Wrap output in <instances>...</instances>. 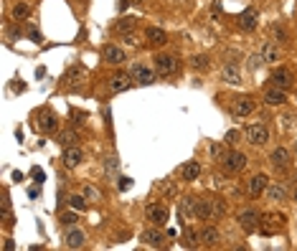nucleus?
<instances>
[{
  "label": "nucleus",
  "instance_id": "f257e3e1",
  "mask_svg": "<svg viewBox=\"0 0 297 251\" xmlns=\"http://www.w3.org/2000/svg\"><path fill=\"white\" fill-rule=\"evenodd\" d=\"M284 223H287V218L282 213H264L259 218V231H262V236H277V233H282Z\"/></svg>",
  "mask_w": 297,
  "mask_h": 251
},
{
  "label": "nucleus",
  "instance_id": "f03ea898",
  "mask_svg": "<svg viewBox=\"0 0 297 251\" xmlns=\"http://www.w3.org/2000/svg\"><path fill=\"white\" fill-rule=\"evenodd\" d=\"M130 76L137 81V84H142V87H150L155 79H158V71H153L150 66H147V64H132L130 66Z\"/></svg>",
  "mask_w": 297,
  "mask_h": 251
},
{
  "label": "nucleus",
  "instance_id": "7ed1b4c3",
  "mask_svg": "<svg viewBox=\"0 0 297 251\" xmlns=\"http://www.w3.org/2000/svg\"><path fill=\"white\" fill-rule=\"evenodd\" d=\"M178 66H181V61H178V56H173V54H158V56H155V71H158L160 76H173V74L178 71Z\"/></svg>",
  "mask_w": 297,
  "mask_h": 251
},
{
  "label": "nucleus",
  "instance_id": "20e7f679",
  "mask_svg": "<svg viewBox=\"0 0 297 251\" xmlns=\"http://www.w3.org/2000/svg\"><path fill=\"white\" fill-rule=\"evenodd\" d=\"M246 142L254 147H264L269 142V127L267 124H251L246 127Z\"/></svg>",
  "mask_w": 297,
  "mask_h": 251
},
{
  "label": "nucleus",
  "instance_id": "39448f33",
  "mask_svg": "<svg viewBox=\"0 0 297 251\" xmlns=\"http://www.w3.org/2000/svg\"><path fill=\"white\" fill-rule=\"evenodd\" d=\"M145 218L150 221L153 226H165L168 223V208L163 203H150L145 208Z\"/></svg>",
  "mask_w": 297,
  "mask_h": 251
},
{
  "label": "nucleus",
  "instance_id": "423d86ee",
  "mask_svg": "<svg viewBox=\"0 0 297 251\" xmlns=\"http://www.w3.org/2000/svg\"><path fill=\"white\" fill-rule=\"evenodd\" d=\"M231 117L234 119H244V117H249L251 112H254V99H249V97H236L234 102H231Z\"/></svg>",
  "mask_w": 297,
  "mask_h": 251
},
{
  "label": "nucleus",
  "instance_id": "0eeeda50",
  "mask_svg": "<svg viewBox=\"0 0 297 251\" xmlns=\"http://www.w3.org/2000/svg\"><path fill=\"white\" fill-rule=\"evenodd\" d=\"M239 226H241L246 233L259 231V213H257L254 208H241V211H239Z\"/></svg>",
  "mask_w": 297,
  "mask_h": 251
},
{
  "label": "nucleus",
  "instance_id": "6e6552de",
  "mask_svg": "<svg viewBox=\"0 0 297 251\" xmlns=\"http://www.w3.org/2000/svg\"><path fill=\"white\" fill-rule=\"evenodd\" d=\"M36 127H38L41 132H56L59 119H56V114H54L51 109H41V112L36 114Z\"/></svg>",
  "mask_w": 297,
  "mask_h": 251
},
{
  "label": "nucleus",
  "instance_id": "1a4fd4ad",
  "mask_svg": "<svg viewBox=\"0 0 297 251\" xmlns=\"http://www.w3.org/2000/svg\"><path fill=\"white\" fill-rule=\"evenodd\" d=\"M269 162L277 168V170H289L292 165V152L287 147H274L272 155H269Z\"/></svg>",
  "mask_w": 297,
  "mask_h": 251
},
{
  "label": "nucleus",
  "instance_id": "9d476101",
  "mask_svg": "<svg viewBox=\"0 0 297 251\" xmlns=\"http://www.w3.org/2000/svg\"><path fill=\"white\" fill-rule=\"evenodd\" d=\"M140 241L147 243V246H153V248H160V246H165V233L160 228H145L140 233Z\"/></svg>",
  "mask_w": 297,
  "mask_h": 251
},
{
  "label": "nucleus",
  "instance_id": "9b49d317",
  "mask_svg": "<svg viewBox=\"0 0 297 251\" xmlns=\"http://www.w3.org/2000/svg\"><path fill=\"white\" fill-rule=\"evenodd\" d=\"M224 168H226L229 173H241V170L246 168V155H244V152L231 150V152L224 157Z\"/></svg>",
  "mask_w": 297,
  "mask_h": 251
},
{
  "label": "nucleus",
  "instance_id": "f8f14e48",
  "mask_svg": "<svg viewBox=\"0 0 297 251\" xmlns=\"http://www.w3.org/2000/svg\"><path fill=\"white\" fill-rule=\"evenodd\" d=\"M132 76L130 74H124V71H117V74H112L109 76V89L114 92V94H119V92H127L130 87H132Z\"/></svg>",
  "mask_w": 297,
  "mask_h": 251
},
{
  "label": "nucleus",
  "instance_id": "ddd939ff",
  "mask_svg": "<svg viewBox=\"0 0 297 251\" xmlns=\"http://www.w3.org/2000/svg\"><path fill=\"white\" fill-rule=\"evenodd\" d=\"M61 160H64V165H66L69 170H74V168H79V165L84 162V152H81L76 145H71V147H64Z\"/></svg>",
  "mask_w": 297,
  "mask_h": 251
},
{
  "label": "nucleus",
  "instance_id": "4468645a",
  "mask_svg": "<svg viewBox=\"0 0 297 251\" xmlns=\"http://www.w3.org/2000/svg\"><path fill=\"white\" fill-rule=\"evenodd\" d=\"M193 216L201 218V221H211V218H214V200H208V198H196V203H193Z\"/></svg>",
  "mask_w": 297,
  "mask_h": 251
},
{
  "label": "nucleus",
  "instance_id": "2eb2a0df",
  "mask_svg": "<svg viewBox=\"0 0 297 251\" xmlns=\"http://www.w3.org/2000/svg\"><path fill=\"white\" fill-rule=\"evenodd\" d=\"M292 84H294V79H292V71H289V69H274V71H272V87L287 92Z\"/></svg>",
  "mask_w": 297,
  "mask_h": 251
},
{
  "label": "nucleus",
  "instance_id": "dca6fc26",
  "mask_svg": "<svg viewBox=\"0 0 297 251\" xmlns=\"http://www.w3.org/2000/svg\"><path fill=\"white\" fill-rule=\"evenodd\" d=\"M198 238H201V243H203L206 248H214V246L221 241V233H219L216 226H203V228L198 231Z\"/></svg>",
  "mask_w": 297,
  "mask_h": 251
},
{
  "label": "nucleus",
  "instance_id": "f3484780",
  "mask_svg": "<svg viewBox=\"0 0 297 251\" xmlns=\"http://www.w3.org/2000/svg\"><path fill=\"white\" fill-rule=\"evenodd\" d=\"M264 104L267 107H282L284 102H287V92L284 89H277V87H272V89H267L264 92Z\"/></svg>",
  "mask_w": 297,
  "mask_h": 251
},
{
  "label": "nucleus",
  "instance_id": "a211bd4d",
  "mask_svg": "<svg viewBox=\"0 0 297 251\" xmlns=\"http://www.w3.org/2000/svg\"><path fill=\"white\" fill-rule=\"evenodd\" d=\"M267 188H269V178H267L264 173L251 175V180H249V193H251L254 198H259L262 193H267Z\"/></svg>",
  "mask_w": 297,
  "mask_h": 251
},
{
  "label": "nucleus",
  "instance_id": "6ab92c4d",
  "mask_svg": "<svg viewBox=\"0 0 297 251\" xmlns=\"http://www.w3.org/2000/svg\"><path fill=\"white\" fill-rule=\"evenodd\" d=\"M145 38H147V44H153V46H165L168 44V33L163 28H158V26H147L145 28Z\"/></svg>",
  "mask_w": 297,
  "mask_h": 251
},
{
  "label": "nucleus",
  "instance_id": "aec40b11",
  "mask_svg": "<svg viewBox=\"0 0 297 251\" xmlns=\"http://www.w3.org/2000/svg\"><path fill=\"white\" fill-rule=\"evenodd\" d=\"M102 56H104V61L107 64H114V66H119L127 56H124V51L119 49V46H112V44H107L104 49H102Z\"/></svg>",
  "mask_w": 297,
  "mask_h": 251
},
{
  "label": "nucleus",
  "instance_id": "412c9836",
  "mask_svg": "<svg viewBox=\"0 0 297 251\" xmlns=\"http://www.w3.org/2000/svg\"><path fill=\"white\" fill-rule=\"evenodd\" d=\"M64 243H66V248H84L87 236H84V231H79V228H69L66 236H64Z\"/></svg>",
  "mask_w": 297,
  "mask_h": 251
},
{
  "label": "nucleus",
  "instance_id": "4be33fe9",
  "mask_svg": "<svg viewBox=\"0 0 297 251\" xmlns=\"http://www.w3.org/2000/svg\"><path fill=\"white\" fill-rule=\"evenodd\" d=\"M257 18H259L257 8H246V11L239 16V28H241V31H254V28H257Z\"/></svg>",
  "mask_w": 297,
  "mask_h": 251
},
{
  "label": "nucleus",
  "instance_id": "5701e85b",
  "mask_svg": "<svg viewBox=\"0 0 297 251\" xmlns=\"http://www.w3.org/2000/svg\"><path fill=\"white\" fill-rule=\"evenodd\" d=\"M262 59H264V64H277V61L282 59L279 46H277L274 41H267V44L262 46Z\"/></svg>",
  "mask_w": 297,
  "mask_h": 251
},
{
  "label": "nucleus",
  "instance_id": "b1692460",
  "mask_svg": "<svg viewBox=\"0 0 297 251\" xmlns=\"http://www.w3.org/2000/svg\"><path fill=\"white\" fill-rule=\"evenodd\" d=\"M181 178H183L186 183H193V180H198V178H201V162H196V160H188V162L181 168Z\"/></svg>",
  "mask_w": 297,
  "mask_h": 251
},
{
  "label": "nucleus",
  "instance_id": "393cba45",
  "mask_svg": "<svg viewBox=\"0 0 297 251\" xmlns=\"http://www.w3.org/2000/svg\"><path fill=\"white\" fill-rule=\"evenodd\" d=\"M132 28H135V21H132V18H122V21H117V26H114V31H117V33H119L127 44H132V41H135Z\"/></svg>",
  "mask_w": 297,
  "mask_h": 251
},
{
  "label": "nucleus",
  "instance_id": "a878e982",
  "mask_svg": "<svg viewBox=\"0 0 297 251\" xmlns=\"http://www.w3.org/2000/svg\"><path fill=\"white\" fill-rule=\"evenodd\" d=\"M221 79H224L226 84H241V69H239L236 64H226V66L221 69Z\"/></svg>",
  "mask_w": 297,
  "mask_h": 251
},
{
  "label": "nucleus",
  "instance_id": "bb28decb",
  "mask_svg": "<svg viewBox=\"0 0 297 251\" xmlns=\"http://www.w3.org/2000/svg\"><path fill=\"white\" fill-rule=\"evenodd\" d=\"M267 198H269L272 203H282V200H287V188H284L282 183H269Z\"/></svg>",
  "mask_w": 297,
  "mask_h": 251
},
{
  "label": "nucleus",
  "instance_id": "cd10ccee",
  "mask_svg": "<svg viewBox=\"0 0 297 251\" xmlns=\"http://www.w3.org/2000/svg\"><path fill=\"white\" fill-rule=\"evenodd\" d=\"M193 203H196V198H183L181 203H178V218L181 221H191V218H196L193 216Z\"/></svg>",
  "mask_w": 297,
  "mask_h": 251
},
{
  "label": "nucleus",
  "instance_id": "c85d7f7f",
  "mask_svg": "<svg viewBox=\"0 0 297 251\" xmlns=\"http://www.w3.org/2000/svg\"><path fill=\"white\" fill-rule=\"evenodd\" d=\"M76 140H79V135H76L74 130H61V132L56 135V142H59L61 147H71V145H76Z\"/></svg>",
  "mask_w": 297,
  "mask_h": 251
},
{
  "label": "nucleus",
  "instance_id": "c756f323",
  "mask_svg": "<svg viewBox=\"0 0 297 251\" xmlns=\"http://www.w3.org/2000/svg\"><path fill=\"white\" fill-rule=\"evenodd\" d=\"M198 243H201L198 231H196V228H191V226H186V228H183V246H186V248H196Z\"/></svg>",
  "mask_w": 297,
  "mask_h": 251
},
{
  "label": "nucleus",
  "instance_id": "7c9ffc66",
  "mask_svg": "<svg viewBox=\"0 0 297 251\" xmlns=\"http://www.w3.org/2000/svg\"><path fill=\"white\" fill-rule=\"evenodd\" d=\"M188 64H191V69H193V71H206V69L211 66V59H208L206 54H196V56H191V61H188Z\"/></svg>",
  "mask_w": 297,
  "mask_h": 251
},
{
  "label": "nucleus",
  "instance_id": "2f4dec72",
  "mask_svg": "<svg viewBox=\"0 0 297 251\" xmlns=\"http://www.w3.org/2000/svg\"><path fill=\"white\" fill-rule=\"evenodd\" d=\"M81 193H84V198H87L89 203H99V200H102V193H99V188H94L92 183L81 185Z\"/></svg>",
  "mask_w": 297,
  "mask_h": 251
},
{
  "label": "nucleus",
  "instance_id": "473e14b6",
  "mask_svg": "<svg viewBox=\"0 0 297 251\" xmlns=\"http://www.w3.org/2000/svg\"><path fill=\"white\" fill-rule=\"evenodd\" d=\"M69 205H71L74 211H87V205H89V200L84 198V193H74V195L69 198Z\"/></svg>",
  "mask_w": 297,
  "mask_h": 251
},
{
  "label": "nucleus",
  "instance_id": "72a5a7b5",
  "mask_svg": "<svg viewBox=\"0 0 297 251\" xmlns=\"http://www.w3.org/2000/svg\"><path fill=\"white\" fill-rule=\"evenodd\" d=\"M229 155V147L224 142H211V157L214 160H224Z\"/></svg>",
  "mask_w": 297,
  "mask_h": 251
},
{
  "label": "nucleus",
  "instance_id": "f704fd0d",
  "mask_svg": "<svg viewBox=\"0 0 297 251\" xmlns=\"http://www.w3.org/2000/svg\"><path fill=\"white\" fill-rule=\"evenodd\" d=\"M31 16V8L26 6V3H16L13 6V18L16 21H23V18H28Z\"/></svg>",
  "mask_w": 297,
  "mask_h": 251
},
{
  "label": "nucleus",
  "instance_id": "c9c22d12",
  "mask_svg": "<svg viewBox=\"0 0 297 251\" xmlns=\"http://www.w3.org/2000/svg\"><path fill=\"white\" fill-rule=\"evenodd\" d=\"M66 79H69V87L76 89V87L81 84V79H84V71H81V69H71V71L66 74Z\"/></svg>",
  "mask_w": 297,
  "mask_h": 251
},
{
  "label": "nucleus",
  "instance_id": "e433bc0d",
  "mask_svg": "<svg viewBox=\"0 0 297 251\" xmlns=\"http://www.w3.org/2000/svg\"><path fill=\"white\" fill-rule=\"evenodd\" d=\"M272 36H274V44H287V31L284 28L272 26Z\"/></svg>",
  "mask_w": 297,
  "mask_h": 251
},
{
  "label": "nucleus",
  "instance_id": "4c0bfd02",
  "mask_svg": "<svg viewBox=\"0 0 297 251\" xmlns=\"http://www.w3.org/2000/svg\"><path fill=\"white\" fill-rule=\"evenodd\" d=\"M117 165H119L117 157H107V160H104V173H107V175H114V173H117Z\"/></svg>",
  "mask_w": 297,
  "mask_h": 251
},
{
  "label": "nucleus",
  "instance_id": "58836bf2",
  "mask_svg": "<svg viewBox=\"0 0 297 251\" xmlns=\"http://www.w3.org/2000/svg\"><path fill=\"white\" fill-rule=\"evenodd\" d=\"M224 213H226V203L224 200H214V218H219Z\"/></svg>",
  "mask_w": 297,
  "mask_h": 251
},
{
  "label": "nucleus",
  "instance_id": "ea45409f",
  "mask_svg": "<svg viewBox=\"0 0 297 251\" xmlns=\"http://www.w3.org/2000/svg\"><path fill=\"white\" fill-rule=\"evenodd\" d=\"M59 221H61L64 226H71V223L76 221V216H74V213H61V218H59Z\"/></svg>",
  "mask_w": 297,
  "mask_h": 251
},
{
  "label": "nucleus",
  "instance_id": "a19ab883",
  "mask_svg": "<svg viewBox=\"0 0 297 251\" xmlns=\"http://www.w3.org/2000/svg\"><path fill=\"white\" fill-rule=\"evenodd\" d=\"M130 185H132V180H130V178H119V183H117V188H119V190H127Z\"/></svg>",
  "mask_w": 297,
  "mask_h": 251
},
{
  "label": "nucleus",
  "instance_id": "79ce46f5",
  "mask_svg": "<svg viewBox=\"0 0 297 251\" xmlns=\"http://www.w3.org/2000/svg\"><path fill=\"white\" fill-rule=\"evenodd\" d=\"M28 36H31V41H36V44L41 41V31H38V28H31V31H28Z\"/></svg>",
  "mask_w": 297,
  "mask_h": 251
},
{
  "label": "nucleus",
  "instance_id": "37998d69",
  "mask_svg": "<svg viewBox=\"0 0 297 251\" xmlns=\"http://www.w3.org/2000/svg\"><path fill=\"white\" fill-rule=\"evenodd\" d=\"M259 61H264L262 56H251V61H249V69H259Z\"/></svg>",
  "mask_w": 297,
  "mask_h": 251
},
{
  "label": "nucleus",
  "instance_id": "c03bdc74",
  "mask_svg": "<svg viewBox=\"0 0 297 251\" xmlns=\"http://www.w3.org/2000/svg\"><path fill=\"white\" fill-rule=\"evenodd\" d=\"M236 137H239V132H229V135H226V142H229V145H234V142H236Z\"/></svg>",
  "mask_w": 297,
  "mask_h": 251
},
{
  "label": "nucleus",
  "instance_id": "a18cd8bd",
  "mask_svg": "<svg viewBox=\"0 0 297 251\" xmlns=\"http://www.w3.org/2000/svg\"><path fill=\"white\" fill-rule=\"evenodd\" d=\"M16 248V243L11 241V238H6V243H3V251H13Z\"/></svg>",
  "mask_w": 297,
  "mask_h": 251
},
{
  "label": "nucleus",
  "instance_id": "49530a36",
  "mask_svg": "<svg viewBox=\"0 0 297 251\" xmlns=\"http://www.w3.org/2000/svg\"><path fill=\"white\" fill-rule=\"evenodd\" d=\"M292 200H294V203H297V185H294V188H292Z\"/></svg>",
  "mask_w": 297,
  "mask_h": 251
},
{
  "label": "nucleus",
  "instance_id": "de8ad7c7",
  "mask_svg": "<svg viewBox=\"0 0 297 251\" xmlns=\"http://www.w3.org/2000/svg\"><path fill=\"white\" fill-rule=\"evenodd\" d=\"M130 3H142V0H130Z\"/></svg>",
  "mask_w": 297,
  "mask_h": 251
},
{
  "label": "nucleus",
  "instance_id": "09e8293b",
  "mask_svg": "<svg viewBox=\"0 0 297 251\" xmlns=\"http://www.w3.org/2000/svg\"><path fill=\"white\" fill-rule=\"evenodd\" d=\"M294 150H297V137H294Z\"/></svg>",
  "mask_w": 297,
  "mask_h": 251
},
{
  "label": "nucleus",
  "instance_id": "8fccbe9b",
  "mask_svg": "<svg viewBox=\"0 0 297 251\" xmlns=\"http://www.w3.org/2000/svg\"><path fill=\"white\" fill-rule=\"evenodd\" d=\"M294 94H297V92H294Z\"/></svg>",
  "mask_w": 297,
  "mask_h": 251
}]
</instances>
